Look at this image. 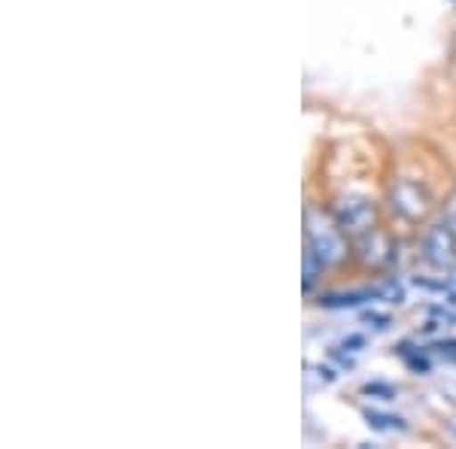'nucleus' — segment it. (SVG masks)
<instances>
[{
  "label": "nucleus",
  "mask_w": 456,
  "mask_h": 449,
  "mask_svg": "<svg viewBox=\"0 0 456 449\" xmlns=\"http://www.w3.org/2000/svg\"><path fill=\"white\" fill-rule=\"evenodd\" d=\"M307 249L320 259L322 268H332L347 255V246H344L338 228H332V222L322 216H307Z\"/></svg>",
  "instance_id": "obj_1"
},
{
  "label": "nucleus",
  "mask_w": 456,
  "mask_h": 449,
  "mask_svg": "<svg viewBox=\"0 0 456 449\" xmlns=\"http://www.w3.org/2000/svg\"><path fill=\"white\" fill-rule=\"evenodd\" d=\"M393 210L402 212L404 219H423L426 210H429V197L423 195L420 186H414V182L402 180L399 186H393Z\"/></svg>",
  "instance_id": "obj_4"
},
{
  "label": "nucleus",
  "mask_w": 456,
  "mask_h": 449,
  "mask_svg": "<svg viewBox=\"0 0 456 449\" xmlns=\"http://www.w3.org/2000/svg\"><path fill=\"white\" fill-rule=\"evenodd\" d=\"M378 294L374 289H359V292H332L326 298H320V307H329V310H347V307H362V304H374Z\"/></svg>",
  "instance_id": "obj_5"
},
{
  "label": "nucleus",
  "mask_w": 456,
  "mask_h": 449,
  "mask_svg": "<svg viewBox=\"0 0 456 449\" xmlns=\"http://www.w3.org/2000/svg\"><path fill=\"white\" fill-rule=\"evenodd\" d=\"M374 294H378V301H387V304H402V301H404V285L395 283V279H389V283L374 285Z\"/></svg>",
  "instance_id": "obj_7"
},
{
  "label": "nucleus",
  "mask_w": 456,
  "mask_h": 449,
  "mask_svg": "<svg viewBox=\"0 0 456 449\" xmlns=\"http://www.w3.org/2000/svg\"><path fill=\"white\" fill-rule=\"evenodd\" d=\"M447 225H451L453 231H456V204H453V207H451V212H447Z\"/></svg>",
  "instance_id": "obj_12"
},
{
  "label": "nucleus",
  "mask_w": 456,
  "mask_h": 449,
  "mask_svg": "<svg viewBox=\"0 0 456 449\" xmlns=\"http://www.w3.org/2000/svg\"><path fill=\"white\" fill-rule=\"evenodd\" d=\"M305 382H307V389H314V386H329V382H335V373L329 371V367H307V373H305Z\"/></svg>",
  "instance_id": "obj_8"
},
{
  "label": "nucleus",
  "mask_w": 456,
  "mask_h": 449,
  "mask_svg": "<svg viewBox=\"0 0 456 449\" xmlns=\"http://www.w3.org/2000/svg\"><path fill=\"white\" fill-rule=\"evenodd\" d=\"M320 270H322L320 259H316L311 249H305V289H311L314 279H316V274H320Z\"/></svg>",
  "instance_id": "obj_9"
},
{
  "label": "nucleus",
  "mask_w": 456,
  "mask_h": 449,
  "mask_svg": "<svg viewBox=\"0 0 456 449\" xmlns=\"http://www.w3.org/2000/svg\"><path fill=\"white\" fill-rule=\"evenodd\" d=\"M362 346H365V337H347V341H341L335 346V352L338 356H356V352H362Z\"/></svg>",
  "instance_id": "obj_10"
},
{
  "label": "nucleus",
  "mask_w": 456,
  "mask_h": 449,
  "mask_svg": "<svg viewBox=\"0 0 456 449\" xmlns=\"http://www.w3.org/2000/svg\"><path fill=\"white\" fill-rule=\"evenodd\" d=\"M338 222H341V228H347L350 234H365V231H371V225H374V207L365 197H341L338 201Z\"/></svg>",
  "instance_id": "obj_2"
},
{
  "label": "nucleus",
  "mask_w": 456,
  "mask_h": 449,
  "mask_svg": "<svg viewBox=\"0 0 456 449\" xmlns=\"http://www.w3.org/2000/svg\"><path fill=\"white\" fill-rule=\"evenodd\" d=\"M365 419H369V425H371V429H378V431H408L404 419H399V416H389V413H378V410H369V413H365Z\"/></svg>",
  "instance_id": "obj_6"
},
{
  "label": "nucleus",
  "mask_w": 456,
  "mask_h": 449,
  "mask_svg": "<svg viewBox=\"0 0 456 449\" xmlns=\"http://www.w3.org/2000/svg\"><path fill=\"white\" fill-rule=\"evenodd\" d=\"M453 434H456V429H453Z\"/></svg>",
  "instance_id": "obj_13"
},
{
  "label": "nucleus",
  "mask_w": 456,
  "mask_h": 449,
  "mask_svg": "<svg viewBox=\"0 0 456 449\" xmlns=\"http://www.w3.org/2000/svg\"><path fill=\"white\" fill-rule=\"evenodd\" d=\"M423 253H426V259L436 264V268H451V264L456 261V231L447 222L432 228L423 240Z\"/></svg>",
  "instance_id": "obj_3"
},
{
  "label": "nucleus",
  "mask_w": 456,
  "mask_h": 449,
  "mask_svg": "<svg viewBox=\"0 0 456 449\" xmlns=\"http://www.w3.org/2000/svg\"><path fill=\"white\" fill-rule=\"evenodd\" d=\"M365 322H369V325H374V328H387V325H389V316L369 313V316H365Z\"/></svg>",
  "instance_id": "obj_11"
}]
</instances>
